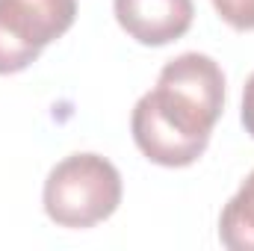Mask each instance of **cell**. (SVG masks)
I'll list each match as a JSON object with an SVG mask.
<instances>
[{"instance_id":"obj_6","label":"cell","mask_w":254,"mask_h":251,"mask_svg":"<svg viewBox=\"0 0 254 251\" xmlns=\"http://www.w3.org/2000/svg\"><path fill=\"white\" fill-rule=\"evenodd\" d=\"M213 6L228 27L240 33L254 30V0H213Z\"/></svg>"},{"instance_id":"obj_7","label":"cell","mask_w":254,"mask_h":251,"mask_svg":"<svg viewBox=\"0 0 254 251\" xmlns=\"http://www.w3.org/2000/svg\"><path fill=\"white\" fill-rule=\"evenodd\" d=\"M240 119H243L246 133L254 139V74L246 80V89H243V113H240Z\"/></svg>"},{"instance_id":"obj_3","label":"cell","mask_w":254,"mask_h":251,"mask_svg":"<svg viewBox=\"0 0 254 251\" xmlns=\"http://www.w3.org/2000/svg\"><path fill=\"white\" fill-rule=\"evenodd\" d=\"M74 18L77 0H0V74L30 68Z\"/></svg>"},{"instance_id":"obj_2","label":"cell","mask_w":254,"mask_h":251,"mask_svg":"<svg viewBox=\"0 0 254 251\" xmlns=\"http://www.w3.org/2000/svg\"><path fill=\"white\" fill-rule=\"evenodd\" d=\"M45 213L60 228H92L122 204V175L101 154H71L45 181Z\"/></svg>"},{"instance_id":"obj_5","label":"cell","mask_w":254,"mask_h":251,"mask_svg":"<svg viewBox=\"0 0 254 251\" xmlns=\"http://www.w3.org/2000/svg\"><path fill=\"white\" fill-rule=\"evenodd\" d=\"M219 240L231 251H254V172L219 216Z\"/></svg>"},{"instance_id":"obj_1","label":"cell","mask_w":254,"mask_h":251,"mask_svg":"<svg viewBox=\"0 0 254 251\" xmlns=\"http://www.w3.org/2000/svg\"><path fill=\"white\" fill-rule=\"evenodd\" d=\"M225 110V74L207 54H181L163 65L157 86L145 92L130 116L136 148L157 166H192L210 145Z\"/></svg>"},{"instance_id":"obj_4","label":"cell","mask_w":254,"mask_h":251,"mask_svg":"<svg viewBox=\"0 0 254 251\" xmlns=\"http://www.w3.org/2000/svg\"><path fill=\"white\" fill-rule=\"evenodd\" d=\"M116 21L145 48H163L187 36L195 18L192 0H113Z\"/></svg>"}]
</instances>
